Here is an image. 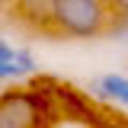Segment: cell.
I'll use <instances>...</instances> for the list:
<instances>
[{
    "instance_id": "obj_1",
    "label": "cell",
    "mask_w": 128,
    "mask_h": 128,
    "mask_svg": "<svg viewBox=\"0 0 128 128\" xmlns=\"http://www.w3.org/2000/svg\"><path fill=\"white\" fill-rule=\"evenodd\" d=\"M109 6L102 0H54L51 26L70 38H93L109 29Z\"/></svg>"
},
{
    "instance_id": "obj_2",
    "label": "cell",
    "mask_w": 128,
    "mask_h": 128,
    "mask_svg": "<svg viewBox=\"0 0 128 128\" xmlns=\"http://www.w3.org/2000/svg\"><path fill=\"white\" fill-rule=\"evenodd\" d=\"M35 122V102L26 93L0 96V128H32Z\"/></svg>"
},
{
    "instance_id": "obj_3",
    "label": "cell",
    "mask_w": 128,
    "mask_h": 128,
    "mask_svg": "<svg viewBox=\"0 0 128 128\" xmlns=\"http://www.w3.org/2000/svg\"><path fill=\"white\" fill-rule=\"evenodd\" d=\"M90 90L99 99H112V102L128 109V77L125 74H99V77L90 80Z\"/></svg>"
},
{
    "instance_id": "obj_4",
    "label": "cell",
    "mask_w": 128,
    "mask_h": 128,
    "mask_svg": "<svg viewBox=\"0 0 128 128\" xmlns=\"http://www.w3.org/2000/svg\"><path fill=\"white\" fill-rule=\"evenodd\" d=\"M51 3L54 0H19V10L35 26H51Z\"/></svg>"
},
{
    "instance_id": "obj_5",
    "label": "cell",
    "mask_w": 128,
    "mask_h": 128,
    "mask_svg": "<svg viewBox=\"0 0 128 128\" xmlns=\"http://www.w3.org/2000/svg\"><path fill=\"white\" fill-rule=\"evenodd\" d=\"M109 38L128 51V16H115V22L109 26Z\"/></svg>"
},
{
    "instance_id": "obj_6",
    "label": "cell",
    "mask_w": 128,
    "mask_h": 128,
    "mask_svg": "<svg viewBox=\"0 0 128 128\" xmlns=\"http://www.w3.org/2000/svg\"><path fill=\"white\" fill-rule=\"evenodd\" d=\"M16 64H19L26 74H32V70H35V58H32L29 48H16Z\"/></svg>"
},
{
    "instance_id": "obj_7",
    "label": "cell",
    "mask_w": 128,
    "mask_h": 128,
    "mask_svg": "<svg viewBox=\"0 0 128 128\" xmlns=\"http://www.w3.org/2000/svg\"><path fill=\"white\" fill-rule=\"evenodd\" d=\"M13 58H16V48H10L0 38V64H13Z\"/></svg>"
},
{
    "instance_id": "obj_8",
    "label": "cell",
    "mask_w": 128,
    "mask_h": 128,
    "mask_svg": "<svg viewBox=\"0 0 128 128\" xmlns=\"http://www.w3.org/2000/svg\"><path fill=\"white\" fill-rule=\"evenodd\" d=\"M109 10H115V16H128V0H102Z\"/></svg>"
},
{
    "instance_id": "obj_9",
    "label": "cell",
    "mask_w": 128,
    "mask_h": 128,
    "mask_svg": "<svg viewBox=\"0 0 128 128\" xmlns=\"http://www.w3.org/2000/svg\"><path fill=\"white\" fill-rule=\"evenodd\" d=\"M3 80H6V77H3V70H0V83H3Z\"/></svg>"
}]
</instances>
